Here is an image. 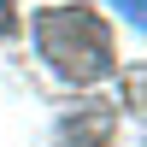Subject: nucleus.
<instances>
[{"instance_id":"f257e3e1","label":"nucleus","mask_w":147,"mask_h":147,"mask_svg":"<svg viewBox=\"0 0 147 147\" xmlns=\"http://www.w3.org/2000/svg\"><path fill=\"white\" fill-rule=\"evenodd\" d=\"M30 35H35V53L47 59V71L65 77V82H77V88L118 71L112 30H106V18L94 6H47V12H35Z\"/></svg>"},{"instance_id":"f03ea898","label":"nucleus","mask_w":147,"mask_h":147,"mask_svg":"<svg viewBox=\"0 0 147 147\" xmlns=\"http://www.w3.org/2000/svg\"><path fill=\"white\" fill-rule=\"evenodd\" d=\"M18 30V6H12V0H0V35H12Z\"/></svg>"},{"instance_id":"7ed1b4c3","label":"nucleus","mask_w":147,"mask_h":147,"mask_svg":"<svg viewBox=\"0 0 147 147\" xmlns=\"http://www.w3.org/2000/svg\"><path fill=\"white\" fill-rule=\"evenodd\" d=\"M112 6H118V12H124V18H129V24H141V0H112Z\"/></svg>"}]
</instances>
